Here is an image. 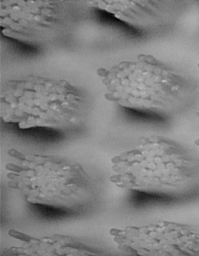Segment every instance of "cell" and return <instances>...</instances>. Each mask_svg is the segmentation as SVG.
I'll return each instance as SVG.
<instances>
[{
    "label": "cell",
    "instance_id": "obj_1",
    "mask_svg": "<svg viewBox=\"0 0 199 256\" xmlns=\"http://www.w3.org/2000/svg\"><path fill=\"white\" fill-rule=\"evenodd\" d=\"M112 162V180L122 189L171 200L199 191L198 158L164 137H142Z\"/></svg>",
    "mask_w": 199,
    "mask_h": 256
},
{
    "label": "cell",
    "instance_id": "obj_2",
    "mask_svg": "<svg viewBox=\"0 0 199 256\" xmlns=\"http://www.w3.org/2000/svg\"><path fill=\"white\" fill-rule=\"evenodd\" d=\"M107 98L122 108L168 117L184 108L192 94L189 82L150 56L123 62L104 73Z\"/></svg>",
    "mask_w": 199,
    "mask_h": 256
},
{
    "label": "cell",
    "instance_id": "obj_3",
    "mask_svg": "<svg viewBox=\"0 0 199 256\" xmlns=\"http://www.w3.org/2000/svg\"><path fill=\"white\" fill-rule=\"evenodd\" d=\"M8 178L30 202L64 212L82 210L93 198L90 178L80 166L39 155H13Z\"/></svg>",
    "mask_w": 199,
    "mask_h": 256
},
{
    "label": "cell",
    "instance_id": "obj_4",
    "mask_svg": "<svg viewBox=\"0 0 199 256\" xmlns=\"http://www.w3.org/2000/svg\"><path fill=\"white\" fill-rule=\"evenodd\" d=\"M1 116L22 128H63L75 122L82 98L66 82L28 76L12 81L1 96Z\"/></svg>",
    "mask_w": 199,
    "mask_h": 256
},
{
    "label": "cell",
    "instance_id": "obj_5",
    "mask_svg": "<svg viewBox=\"0 0 199 256\" xmlns=\"http://www.w3.org/2000/svg\"><path fill=\"white\" fill-rule=\"evenodd\" d=\"M119 249L138 256H198L199 232L185 224L159 221L114 230Z\"/></svg>",
    "mask_w": 199,
    "mask_h": 256
},
{
    "label": "cell",
    "instance_id": "obj_6",
    "mask_svg": "<svg viewBox=\"0 0 199 256\" xmlns=\"http://www.w3.org/2000/svg\"><path fill=\"white\" fill-rule=\"evenodd\" d=\"M4 19L6 26L13 31L22 32V28L27 31L28 28L34 30L39 26H46L52 21L54 10L40 3H24L22 7L18 4L6 8Z\"/></svg>",
    "mask_w": 199,
    "mask_h": 256
},
{
    "label": "cell",
    "instance_id": "obj_7",
    "mask_svg": "<svg viewBox=\"0 0 199 256\" xmlns=\"http://www.w3.org/2000/svg\"><path fill=\"white\" fill-rule=\"evenodd\" d=\"M196 115L197 116H198V118H199V111H198V112H196ZM196 144L197 146H198L199 147V138L198 140H197L196 141Z\"/></svg>",
    "mask_w": 199,
    "mask_h": 256
},
{
    "label": "cell",
    "instance_id": "obj_8",
    "mask_svg": "<svg viewBox=\"0 0 199 256\" xmlns=\"http://www.w3.org/2000/svg\"><path fill=\"white\" fill-rule=\"evenodd\" d=\"M198 68H199V58H198Z\"/></svg>",
    "mask_w": 199,
    "mask_h": 256
}]
</instances>
